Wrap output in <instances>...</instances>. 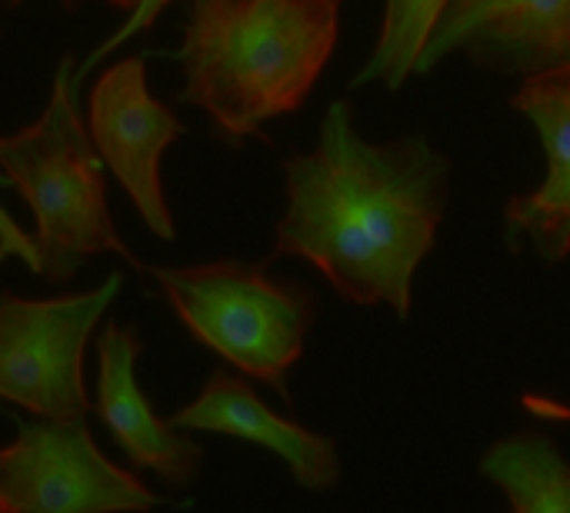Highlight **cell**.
<instances>
[{
    "label": "cell",
    "mask_w": 570,
    "mask_h": 513,
    "mask_svg": "<svg viewBox=\"0 0 570 513\" xmlns=\"http://www.w3.org/2000/svg\"><path fill=\"white\" fill-rule=\"evenodd\" d=\"M341 33V0H187L180 23V103L207 114L227 147L264 140L321 80Z\"/></svg>",
    "instance_id": "7a4b0ae2"
},
{
    "label": "cell",
    "mask_w": 570,
    "mask_h": 513,
    "mask_svg": "<svg viewBox=\"0 0 570 513\" xmlns=\"http://www.w3.org/2000/svg\"><path fill=\"white\" fill-rule=\"evenodd\" d=\"M514 3L521 0H451L417 60V73H431L444 57H451L454 50H464L468 40H474L484 27L504 17Z\"/></svg>",
    "instance_id": "9a60e30c"
},
{
    "label": "cell",
    "mask_w": 570,
    "mask_h": 513,
    "mask_svg": "<svg viewBox=\"0 0 570 513\" xmlns=\"http://www.w3.org/2000/svg\"><path fill=\"white\" fill-rule=\"evenodd\" d=\"M17 257V224L7 217V210H0V260Z\"/></svg>",
    "instance_id": "e0dca14e"
},
{
    "label": "cell",
    "mask_w": 570,
    "mask_h": 513,
    "mask_svg": "<svg viewBox=\"0 0 570 513\" xmlns=\"http://www.w3.org/2000/svg\"><path fill=\"white\" fill-rule=\"evenodd\" d=\"M87 134L147 230L160 240H174L177 230L160 180V160L187 127L167 103L150 97L144 57H124L97 77L87 103Z\"/></svg>",
    "instance_id": "52a82bcc"
},
{
    "label": "cell",
    "mask_w": 570,
    "mask_h": 513,
    "mask_svg": "<svg viewBox=\"0 0 570 513\" xmlns=\"http://www.w3.org/2000/svg\"><path fill=\"white\" fill-rule=\"evenodd\" d=\"M140 351L144 344L137 327L107 320L97 337L94 411L107 424L110 437L134 464V471H150L167 487H190L200 477L204 447L154 414L137 381Z\"/></svg>",
    "instance_id": "ba28073f"
},
{
    "label": "cell",
    "mask_w": 570,
    "mask_h": 513,
    "mask_svg": "<svg viewBox=\"0 0 570 513\" xmlns=\"http://www.w3.org/2000/svg\"><path fill=\"white\" fill-rule=\"evenodd\" d=\"M0 174L33 214L20 260L37 277L67 284L97 254H117L140 270L107 207L104 160L80 120L70 53L53 73L43 114L17 134H0Z\"/></svg>",
    "instance_id": "3957f363"
},
{
    "label": "cell",
    "mask_w": 570,
    "mask_h": 513,
    "mask_svg": "<svg viewBox=\"0 0 570 513\" xmlns=\"http://www.w3.org/2000/svg\"><path fill=\"white\" fill-rule=\"evenodd\" d=\"M167 424L177 431H207L257 444L277 454L291 467L294 481L307 491H331L341 481L337 444L301 427L291 417L274 414L257 397V391L230 371H214L200 394L187 407L170 414Z\"/></svg>",
    "instance_id": "9c48e42d"
},
{
    "label": "cell",
    "mask_w": 570,
    "mask_h": 513,
    "mask_svg": "<svg viewBox=\"0 0 570 513\" xmlns=\"http://www.w3.org/2000/svg\"><path fill=\"white\" fill-rule=\"evenodd\" d=\"M511 107L524 114L544 144L548 174L541 184H558L570 174V63L524 77L514 90Z\"/></svg>",
    "instance_id": "5bb4252c"
},
{
    "label": "cell",
    "mask_w": 570,
    "mask_h": 513,
    "mask_svg": "<svg viewBox=\"0 0 570 513\" xmlns=\"http://www.w3.org/2000/svg\"><path fill=\"white\" fill-rule=\"evenodd\" d=\"M451 0H384V20L377 43L364 67L351 77V90L384 83L387 90H401L407 77L417 73V60L444 17Z\"/></svg>",
    "instance_id": "7c38bea8"
},
{
    "label": "cell",
    "mask_w": 570,
    "mask_h": 513,
    "mask_svg": "<svg viewBox=\"0 0 570 513\" xmlns=\"http://www.w3.org/2000/svg\"><path fill=\"white\" fill-rule=\"evenodd\" d=\"M471 63L534 77L570 63V0H521L474 40L464 43Z\"/></svg>",
    "instance_id": "30bf717a"
},
{
    "label": "cell",
    "mask_w": 570,
    "mask_h": 513,
    "mask_svg": "<svg viewBox=\"0 0 570 513\" xmlns=\"http://www.w3.org/2000/svg\"><path fill=\"white\" fill-rule=\"evenodd\" d=\"M504 244L511 254L531 244L538 260L561 264L570 257V174L558 184H538L504 207Z\"/></svg>",
    "instance_id": "4fadbf2b"
},
{
    "label": "cell",
    "mask_w": 570,
    "mask_h": 513,
    "mask_svg": "<svg viewBox=\"0 0 570 513\" xmlns=\"http://www.w3.org/2000/svg\"><path fill=\"white\" fill-rule=\"evenodd\" d=\"M124 287L110 274L100 287L60 297H20L0 290V401L33 417H87L83 357L107 307Z\"/></svg>",
    "instance_id": "5b68a950"
},
{
    "label": "cell",
    "mask_w": 570,
    "mask_h": 513,
    "mask_svg": "<svg viewBox=\"0 0 570 513\" xmlns=\"http://www.w3.org/2000/svg\"><path fill=\"white\" fill-rule=\"evenodd\" d=\"M0 187H10V184H7V177H3V174H0Z\"/></svg>",
    "instance_id": "d6986e66"
},
{
    "label": "cell",
    "mask_w": 570,
    "mask_h": 513,
    "mask_svg": "<svg viewBox=\"0 0 570 513\" xmlns=\"http://www.w3.org/2000/svg\"><path fill=\"white\" fill-rule=\"evenodd\" d=\"M0 447V513H147L164 501L94 441L87 417H13Z\"/></svg>",
    "instance_id": "8992f818"
},
{
    "label": "cell",
    "mask_w": 570,
    "mask_h": 513,
    "mask_svg": "<svg viewBox=\"0 0 570 513\" xmlns=\"http://www.w3.org/2000/svg\"><path fill=\"white\" fill-rule=\"evenodd\" d=\"M180 327L224 364L254 377L291 404V371L317 317V300L301 280L274 277L264 264L210 260L190 267L140 264Z\"/></svg>",
    "instance_id": "277c9868"
},
{
    "label": "cell",
    "mask_w": 570,
    "mask_h": 513,
    "mask_svg": "<svg viewBox=\"0 0 570 513\" xmlns=\"http://www.w3.org/2000/svg\"><path fill=\"white\" fill-rule=\"evenodd\" d=\"M481 474L508 494L511 513H570V461L541 431L491 444Z\"/></svg>",
    "instance_id": "8fae6325"
},
{
    "label": "cell",
    "mask_w": 570,
    "mask_h": 513,
    "mask_svg": "<svg viewBox=\"0 0 570 513\" xmlns=\"http://www.w3.org/2000/svg\"><path fill=\"white\" fill-rule=\"evenodd\" d=\"M451 160L428 137L371 144L351 100H334L317 147L284 160L287 210L271 260L301 257L357 307H391L407 320L414 274L444 224Z\"/></svg>",
    "instance_id": "6da1fadb"
},
{
    "label": "cell",
    "mask_w": 570,
    "mask_h": 513,
    "mask_svg": "<svg viewBox=\"0 0 570 513\" xmlns=\"http://www.w3.org/2000/svg\"><path fill=\"white\" fill-rule=\"evenodd\" d=\"M170 3H174V0H137V3H134V10L127 13V20L117 27V33H110L100 47H94V50L87 53V60H83L80 67H73V83L80 87V80H83V77H87V73H90V70H94L107 53H114V50H117V47H124L130 37H137V33H144L147 27H154V20H157Z\"/></svg>",
    "instance_id": "2e32d148"
},
{
    "label": "cell",
    "mask_w": 570,
    "mask_h": 513,
    "mask_svg": "<svg viewBox=\"0 0 570 513\" xmlns=\"http://www.w3.org/2000/svg\"><path fill=\"white\" fill-rule=\"evenodd\" d=\"M20 3H23V0H0V7H7V10H13V7H20ZM60 3H63L67 10H77V7H80V3H87V0H60ZM100 3H110V7L127 10V13H130L137 0H100Z\"/></svg>",
    "instance_id": "ac0fdd59"
}]
</instances>
